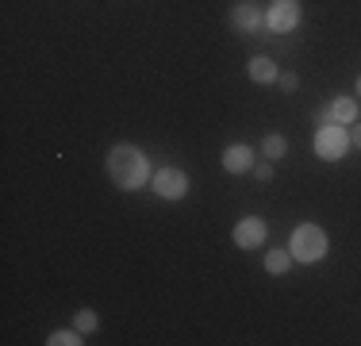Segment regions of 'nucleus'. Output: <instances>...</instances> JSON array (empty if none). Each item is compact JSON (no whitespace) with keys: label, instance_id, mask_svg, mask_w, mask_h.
I'll list each match as a JSON object with an SVG mask.
<instances>
[{"label":"nucleus","instance_id":"obj_1","mask_svg":"<svg viewBox=\"0 0 361 346\" xmlns=\"http://www.w3.org/2000/svg\"><path fill=\"white\" fill-rule=\"evenodd\" d=\"M108 173H111V181H116L119 189L135 193V189H142L146 177H150V162H146V154L139 150V146L116 143L108 150Z\"/></svg>","mask_w":361,"mask_h":346},{"label":"nucleus","instance_id":"obj_2","mask_svg":"<svg viewBox=\"0 0 361 346\" xmlns=\"http://www.w3.org/2000/svg\"><path fill=\"white\" fill-rule=\"evenodd\" d=\"M288 250H292L296 262H319V258L326 254L323 227H315V223H300V227L292 231V239H288Z\"/></svg>","mask_w":361,"mask_h":346},{"label":"nucleus","instance_id":"obj_3","mask_svg":"<svg viewBox=\"0 0 361 346\" xmlns=\"http://www.w3.org/2000/svg\"><path fill=\"white\" fill-rule=\"evenodd\" d=\"M300 16H304L300 0H269V8H265V28L277 31V35H288L300 28Z\"/></svg>","mask_w":361,"mask_h":346},{"label":"nucleus","instance_id":"obj_4","mask_svg":"<svg viewBox=\"0 0 361 346\" xmlns=\"http://www.w3.org/2000/svg\"><path fill=\"white\" fill-rule=\"evenodd\" d=\"M346 150H350V135L342 131L338 124H323L319 131H315V154H319L323 162L346 158Z\"/></svg>","mask_w":361,"mask_h":346},{"label":"nucleus","instance_id":"obj_5","mask_svg":"<svg viewBox=\"0 0 361 346\" xmlns=\"http://www.w3.org/2000/svg\"><path fill=\"white\" fill-rule=\"evenodd\" d=\"M150 181H154V193H158L161 201H180V196H188V177H185V169L166 166V169L154 173Z\"/></svg>","mask_w":361,"mask_h":346},{"label":"nucleus","instance_id":"obj_6","mask_svg":"<svg viewBox=\"0 0 361 346\" xmlns=\"http://www.w3.org/2000/svg\"><path fill=\"white\" fill-rule=\"evenodd\" d=\"M231 23H235L238 31L254 35V31L265 28V8L257 4V0H238V4L231 8Z\"/></svg>","mask_w":361,"mask_h":346},{"label":"nucleus","instance_id":"obj_7","mask_svg":"<svg viewBox=\"0 0 361 346\" xmlns=\"http://www.w3.org/2000/svg\"><path fill=\"white\" fill-rule=\"evenodd\" d=\"M265 235H269V227H265L257 215H246V220H238L235 223V231H231V239H235V246L238 250H254V246H262Z\"/></svg>","mask_w":361,"mask_h":346},{"label":"nucleus","instance_id":"obj_8","mask_svg":"<svg viewBox=\"0 0 361 346\" xmlns=\"http://www.w3.org/2000/svg\"><path fill=\"white\" fill-rule=\"evenodd\" d=\"M223 169L227 173H246L254 169V150L246 143H231L227 150H223Z\"/></svg>","mask_w":361,"mask_h":346},{"label":"nucleus","instance_id":"obj_9","mask_svg":"<svg viewBox=\"0 0 361 346\" xmlns=\"http://www.w3.org/2000/svg\"><path fill=\"white\" fill-rule=\"evenodd\" d=\"M277 62H269V58H254L250 62V81H257V85H273L277 81Z\"/></svg>","mask_w":361,"mask_h":346},{"label":"nucleus","instance_id":"obj_10","mask_svg":"<svg viewBox=\"0 0 361 346\" xmlns=\"http://www.w3.org/2000/svg\"><path fill=\"white\" fill-rule=\"evenodd\" d=\"M331 116H334V124H354L357 119V100L354 97H338L331 104Z\"/></svg>","mask_w":361,"mask_h":346},{"label":"nucleus","instance_id":"obj_11","mask_svg":"<svg viewBox=\"0 0 361 346\" xmlns=\"http://www.w3.org/2000/svg\"><path fill=\"white\" fill-rule=\"evenodd\" d=\"M296 262V258H292V250H269V254H265V273H288V266Z\"/></svg>","mask_w":361,"mask_h":346},{"label":"nucleus","instance_id":"obj_12","mask_svg":"<svg viewBox=\"0 0 361 346\" xmlns=\"http://www.w3.org/2000/svg\"><path fill=\"white\" fill-rule=\"evenodd\" d=\"M262 154H265L269 162L285 158V154H288V138H285V135H265V143H262Z\"/></svg>","mask_w":361,"mask_h":346},{"label":"nucleus","instance_id":"obj_13","mask_svg":"<svg viewBox=\"0 0 361 346\" xmlns=\"http://www.w3.org/2000/svg\"><path fill=\"white\" fill-rule=\"evenodd\" d=\"M97 323H100V319H97V311H92V308H81V311L73 316V327H77L81 335H92V331H97Z\"/></svg>","mask_w":361,"mask_h":346},{"label":"nucleus","instance_id":"obj_14","mask_svg":"<svg viewBox=\"0 0 361 346\" xmlns=\"http://www.w3.org/2000/svg\"><path fill=\"white\" fill-rule=\"evenodd\" d=\"M47 342L50 346H77V342H81V331H77V327H73V331H54Z\"/></svg>","mask_w":361,"mask_h":346},{"label":"nucleus","instance_id":"obj_15","mask_svg":"<svg viewBox=\"0 0 361 346\" xmlns=\"http://www.w3.org/2000/svg\"><path fill=\"white\" fill-rule=\"evenodd\" d=\"M254 177H257V181H273V162H269V158L257 162V166H254Z\"/></svg>","mask_w":361,"mask_h":346},{"label":"nucleus","instance_id":"obj_16","mask_svg":"<svg viewBox=\"0 0 361 346\" xmlns=\"http://www.w3.org/2000/svg\"><path fill=\"white\" fill-rule=\"evenodd\" d=\"M277 85H281L285 93H292V89L300 85V77H296V73H281V77H277Z\"/></svg>","mask_w":361,"mask_h":346},{"label":"nucleus","instance_id":"obj_17","mask_svg":"<svg viewBox=\"0 0 361 346\" xmlns=\"http://www.w3.org/2000/svg\"><path fill=\"white\" fill-rule=\"evenodd\" d=\"M315 124H319V127H323V124H334V116H331V104H323V108L315 112Z\"/></svg>","mask_w":361,"mask_h":346},{"label":"nucleus","instance_id":"obj_18","mask_svg":"<svg viewBox=\"0 0 361 346\" xmlns=\"http://www.w3.org/2000/svg\"><path fill=\"white\" fill-rule=\"evenodd\" d=\"M350 143L361 146V124H357V119H354V131H350Z\"/></svg>","mask_w":361,"mask_h":346},{"label":"nucleus","instance_id":"obj_19","mask_svg":"<svg viewBox=\"0 0 361 346\" xmlns=\"http://www.w3.org/2000/svg\"><path fill=\"white\" fill-rule=\"evenodd\" d=\"M357 93H361V77H357Z\"/></svg>","mask_w":361,"mask_h":346}]
</instances>
